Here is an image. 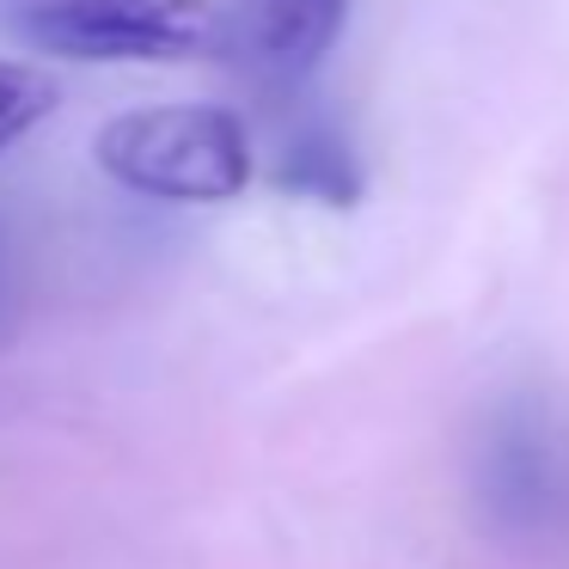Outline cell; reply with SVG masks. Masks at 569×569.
I'll use <instances>...</instances> for the list:
<instances>
[{"label":"cell","mask_w":569,"mask_h":569,"mask_svg":"<svg viewBox=\"0 0 569 569\" xmlns=\"http://www.w3.org/2000/svg\"><path fill=\"white\" fill-rule=\"evenodd\" d=\"M111 184L153 202H233L251 184V129L227 104H148L92 136Z\"/></svg>","instance_id":"cell-1"},{"label":"cell","mask_w":569,"mask_h":569,"mask_svg":"<svg viewBox=\"0 0 569 569\" xmlns=\"http://www.w3.org/2000/svg\"><path fill=\"white\" fill-rule=\"evenodd\" d=\"M0 31L62 62H197L214 0H0Z\"/></svg>","instance_id":"cell-2"},{"label":"cell","mask_w":569,"mask_h":569,"mask_svg":"<svg viewBox=\"0 0 569 569\" xmlns=\"http://www.w3.org/2000/svg\"><path fill=\"white\" fill-rule=\"evenodd\" d=\"M349 26V0H214V62L263 92H295Z\"/></svg>","instance_id":"cell-3"},{"label":"cell","mask_w":569,"mask_h":569,"mask_svg":"<svg viewBox=\"0 0 569 569\" xmlns=\"http://www.w3.org/2000/svg\"><path fill=\"white\" fill-rule=\"evenodd\" d=\"M478 490L502 527H545L569 502V435L545 417V405H515L496 410L478 459Z\"/></svg>","instance_id":"cell-4"},{"label":"cell","mask_w":569,"mask_h":569,"mask_svg":"<svg viewBox=\"0 0 569 569\" xmlns=\"http://www.w3.org/2000/svg\"><path fill=\"white\" fill-rule=\"evenodd\" d=\"M270 184L288 190L300 202H319V209H356L361 202V166H356V148H349L343 129H331L325 117L288 129L282 148H276V166H270Z\"/></svg>","instance_id":"cell-5"},{"label":"cell","mask_w":569,"mask_h":569,"mask_svg":"<svg viewBox=\"0 0 569 569\" xmlns=\"http://www.w3.org/2000/svg\"><path fill=\"white\" fill-rule=\"evenodd\" d=\"M50 111H56V80L31 62H7L0 56V153L13 141H26Z\"/></svg>","instance_id":"cell-6"},{"label":"cell","mask_w":569,"mask_h":569,"mask_svg":"<svg viewBox=\"0 0 569 569\" xmlns=\"http://www.w3.org/2000/svg\"><path fill=\"white\" fill-rule=\"evenodd\" d=\"M0 276H7V270H0Z\"/></svg>","instance_id":"cell-7"}]
</instances>
